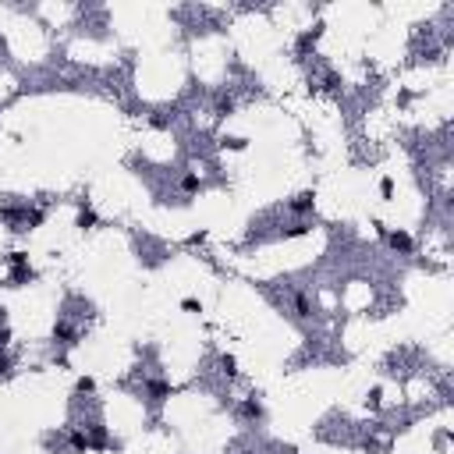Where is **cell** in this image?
Here are the masks:
<instances>
[{
	"label": "cell",
	"mask_w": 454,
	"mask_h": 454,
	"mask_svg": "<svg viewBox=\"0 0 454 454\" xmlns=\"http://www.w3.org/2000/svg\"><path fill=\"white\" fill-rule=\"evenodd\" d=\"M313 199H316L313 192H301V195L291 203V210H294V213H306V210H313Z\"/></svg>",
	"instance_id": "cell-1"
},
{
	"label": "cell",
	"mask_w": 454,
	"mask_h": 454,
	"mask_svg": "<svg viewBox=\"0 0 454 454\" xmlns=\"http://www.w3.org/2000/svg\"><path fill=\"white\" fill-rule=\"evenodd\" d=\"M390 245L401 248V252H408V248H412V238H408L405 231H394V234H390Z\"/></svg>",
	"instance_id": "cell-2"
},
{
	"label": "cell",
	"mask_w": 454,
	"mask_h": 454,
	"mask_svg": "<svg viewBox=\"0 0 454 454\" xmlns=\"http://www.w3.org/2000/svg\"><path fill=\"white\" fill-rule=\"evenodd\" d=\"M71 447L75 450H89V436L85 433H71Z\"/></svg>",
	"instance_id": "cell-3"
},
{
	"label": "cell",
	"mask_w": 454,
	"mask_h": 454,
	"mask_svg": "<svg viewBox=\"0 0 454 454\" xmlns=\"http://www.w3.org/2000/svg\"><path fill=\"white\" fill-rule=\"evenodd\" d=\"M294 309H298V316H309V298L306 294H294Z\"/></svg>",
	"instance_id": "cell-4"
},
{
	"label": "cell",
	"mask_w": 454,
	"mask_h": 454,
	"mask_svg": "<svg viewBox=\"0 0 454 454\" xmlns=\"http://www.w3.org/2000/svg\"><path fill=\"white\" fill-rule=\"evenodd\" d=\"M92 224H96V213L92 210H82L78 213V227H92Z\"/></svg>",
	"instance_id": "cell-5"
},
{
	"label": "cell",
	"mask_w": 454,
	"mask_h": 454,
	"mask_svg": "<svg viewBox=\"0 0 454 454\" xmlns=\"http://www.w3.org/2000/svg\"><path fill=\"white\" fill-rule=\"evenodd\" d=\"M241 412H245L248 419H259V415H263V408H259V401H245V408H241Z\"/></svg>",
	"instance_id": "cell-6"
},
{
	"label": "cell",
	"mask_w": 454,
	"mask_h": 454,
	"mask_svg": "<svg viewBox=\"0 0 454 454\" xmlns=\"http://www.w3.org/2000/svg\"><path fill=\"white\" fill-rule=\"evenodd\" d=\"M149 394H153V397H164V394H171V387H167V383H149Z\"/></svg>",
	"instance_id": "cell-7"
},
{
	"label": "cell",
	"mask_w": 454,
	"mask_h": 454,
	"mask_svg": "<svg viewBox=\"0 0 454 454\" xmlns=\"http://www.w3.org/2000/svg\"><path fill=\"white\" fill-rule=\"evenodd\" d=\"M181 185H185V192H195V188H199V178H195V174H188Z\"/></svg>",
	"instance_id": "cell-8"
},
{
	"label": "cell",
	"mask_w": 454,
	"mask_h": 454,
	"mask_svg": "<svg viewBox=\"0 0 454 454\" xmlns=\"http://www.w3.org/2000/svg\"><path fill=\"white\" fill-rule=\"evenodd\" d=\"M4 369H8V359H4V355H0V373H4Z\"/></svg>",
	"instance_id": "cell-9"
},
{
	"label": "cell",
	"mask_w": 454,
	"mask_h": 454,
	"mask_svg": "<svg viewBox=\"0 0 454 454\" xmlns=\"http://www.w3.org/2000/svg\"><path fill=\"white\" fill-rule=\"evenodd\" d=\"M0 323H4V309H0Z\"/></svg>",
	"instance_id": "cell-10"
}]
</instances>
